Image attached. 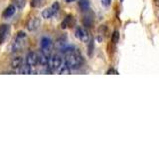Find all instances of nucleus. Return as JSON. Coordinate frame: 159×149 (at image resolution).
Returning a JSON list of instances; mask_svg holds the SVG:
<instances>
[{
    "mask_svg": "<svg viewBox=\"0 0 159 149\" xmlns=\"http://www.w3.org/2000/svg\"><path fill=\"white\" fill-rule=\"evenodd\" d=\"M15 11H16V8H15L14 5H9V6L4 10V12H3V17H4V18H9V17H11L12 15L15 13Z\"/></svg>",
    "mask_w": 159,
    "mask_h": 149,
    "instance_id": "nucleus-12",
    "label": "nucleus"
},
{
    "mask_svg": "<svg viewBox=\"0 0 159 149\" xmlns=\"http://www.w3.org/2000/svg\"><path fill=\"white\" fill-rule=\"evenodd\" d=\"M26 40H27L26 34H25L24 32H18L16 37H15V39H14L12 45H11V51L17 52V51H19V50H21L24 47Z\"/></svg>",
    "mask_w": 159,
    "mask_h": 149,
    "instance_id": "nucleus-2",
    "label": "nucleus"
},
{
    "mask_svg": "<svg viewBox=\"0 0 159 149\" xmlns=\"http://www.w3.org/2000/svg\"><path fill=\"white\" fill-rule=\"evenodd\" d=\"M79 6H80V8L83 10V11H87V10H89V0H80Z\"/></svg>",
    "mask_w": 159,
    "mask_h": 149,
    "instance_id": "nucleus-14",
    "label": "nucleus"
},
{
    "mask_svg": "<svg viewBox=\"0 0 159 149\" xmlns=\"http://www.w3.org/2000/svg\"><path fill=\"white\" fill-rule=\"evenodd\" d=\"M120 1H123V0H120Z\"/></svg>",
    "mask_w": 159,
    "mask_h": 149,
    "instance_id": "nucleus-24",
    "label": "nucleus"
},
{
    "mask_svg": "<svg viewBox=\"0 0 159 149\" xmlns=\"http://www.w3.org/2000/svg\"><path fill=\"white\" fill-rule=\"evenodd\" d=\"M16 4L18 5V7H23V5H24V0H17Z\"/></svg>",
    "mask_w": 159,
    "mask_h": 149,
    "instance_id": "nucleus-20",
    "label": "nucleus"
},
{
    "mask_svg": "<svg viewBox=\"0 0 159 149\" xmlns=\"http://www.w3.org/2000/svg\"><path fill=\"white\" fill-rule=\"evenodd\" d=\"M26 64L29 67H36L39 64V56L34 52H30L26 57Z\"/></svg>",
    "mask_w": 159,
    "mask_h": 149,
    "instance_id": "nucleus-7",
    "label": "nucleus"
},
{
    "mask_svg": "<svg viewBox=\"0 0 159 149\" xmlns=\"http://www.w3.org/2000/svg\"><path fill=\"white\" fill-rule=\"evenodd\" d=\"M58 72L60 74H70V72H71V69L69 68V66L66 63H63L62 66L60 67V69L58 70Z\"/></svg>",
    "mask_w": 159,
    "mask_h": 149,
    "instance_id": "nucleus-16",
    "label": "nucleus"
},
{
    "mask_svg": "<svg viewBox=\"0 0 159 149\" xmlns=\"http://www.w3.org/2000/svg\"><path fill=\"white\" fill-rule=\"evenodd\" d=\"M40 26V19L37 17H33L28 21L27 23V29L29 31H36Z\"/></svg>",
    "mask_w": 159,
    "mask_h": 149,
    "instance_id": "nucleus-9",
    "label": "nucleus"
},
{
    "mask_svg": "<svg viewBox=\"0 0 159 149\" xmlns=\"http://www.w3.org/2000/svg\"><path fill=\"white\" fill-rule=\"evenodd\" d=\"M65 53V63H66L70 69H78L82 66L83 64V57L75 48H67L64 50Z\"/></svg>",
    "mask_w": 159,
    "mask_h": 149,
    "instance_id": "nucleus-1",
    "label": "nucleus"
},
{
    "mask_svg": "<svg viewBox=\"0 0 159 149\" xmlns=\"http://www.w3.org/2000/svg\"><path fill=\"white\" fill-rule=\"evenodd\" d=\"M75 35H76V37L80 40V41H82L84 43H87L89 41V34L87 30L83 27H78L76 29V33H75Z\"/></svg>",
    "mask_w": 159,
    "mask_h": 149,
    "instance_id": "nucleus-6",
    "label": "nucleus"
},
{
    "mask_svg": "<svg viewBox=\"0 0 159 149\" xmlns=\"http://www.w3.org/2000/svg\"><path fill=\"white\" fill-rule=\"evenodd\" d=\"M118 39H119V33H118V31H114L113 34H112V36H111V42L113 44H116L118 42Z\"/></svg>",
    "mask_w": 159,
    "mask_h": 149,
    "instance_id": "nucleus-17",
    "label": "nucleus"
},
{
    "mask_svg": "<svg viewBox=\"0 0 159 149\" xmlns=\"http://www.w3.org/2000/svg\"><path fill=\"white\" fill-rule=\"evenodd\" d=\"M17 73H19V74H31V67H29L26 64L25 66H22L19 69H17Z\"/></svg>",
    "mask_w": 159,
    "mask_h": 149,
    "instance_id": "nucleus-15",
    "label": "nucleus"
},
{
    "mask_svg": "<svg viewBox=\"0 0 159 149\" xmlns=\"http://www.w3.org/2000/svg\"><path fill=\"white\" fill-rule=\"evenodd\" d=\"M102 3L103 6L107 7V6H109V5H111V0H102Z\"/></svg>",
    "mask_w": 159,
    "mask_h": 149,
    "instance_id": "nucleus-19",
    "label": "nucleus"
},
{
    "mask_svg": "<svg viewBox=\"0 0 159 149\" xmlns=\"http://www.w3.org/2000/svg\"><path fill=\"white\" fill-rule=\"evenodd\" d=\"M30 3H31V6L32 7L37 8V7H39L40 5L42 4V0H31V1H30Z\"/></svg>",
    "mask_w": 159,
    "mask_h": 149,
    "instance_id": "nucleus-18",
    "label": "nucleus"
},
{
    "mask_svg": "<svg viewBox=\"0 0 159 149\" xmlns=\"http://www.w3.org/2000/svg\"><path fill=\"white\" fill-rule=\"evenodd\" d=\"M23 66V59L21 57H16L12 60V63H11V67L14 70H17L20 67Z\"/></svg>",
    "mask_w": 159,
    "mask_h": 149,
    "instance_id": "nucleus-11",
    "label": "nucleus"
},
{
    "mask_svg": "<svg viewBox=\"0 0 159 149\" xmlns=\"http://www.w3.org/2000/svg\"><path fill=\"white\" fill-rule=\"evenodd\" d=\"M66 1L70 3V2H73V1H75V0H66Z\"/></svg>",
    "mask_w": 159,
    "mask_h": 149,
    "instance_id": "nucleus-23",
    "label": "nucleus"
},
{
    "mask_svg": "<svg viewBox=\"0 0 159 149\" xmlns=\"http://www.w3.org/2000/svg\"><path fill=\"white\" fill-rule=\"evenodd\" d=\"M10 32V26L7 24L0 25V45L5 42V40L8 37V34Z\"/></svg>",
    "mask_w": 159,
    "mask_h": 149,
    "instance_id": "nucleus-8",
    "label": "nucleus"
},
{
    "mask_svg": "<svg viewBox=\"0 0 159 149\" xmlns=\"http://www.w3.org/2000/svg\"><path fill=\"white\" fill-rule=\"evenodd\" d=\"M83 23H84V25L86 27H91L92 25H93V17L92 16V15H86V16L84 17V19H83Z\"/></svg>",
    "mask_w": 159,
    "mask_h": 149,
    "instance_id": "nucleus-13",
    "label": "nucleus"
},
{
    "mask_svg": "<svg viewBox=\"0 0 159 149\" xmlns=\"http://www.w3.org/2000/svg\"><path fill=\"white\" fill-rule=\"evenodd\" d=\"M155 1V4H157V7H159V0H154Z\"/></svg>",
    "mask_w": 159,
    "mask_h": 149,
    "instance_id": "nucleus-22",
    "label": "nucleus"
},
{
    "mask_svg": "<svg viewBox=\"0 0 159 149\" xmlns=\"http://www.w3.org/2000/svg\"><path fill=\"white\" fill-rule=\"evenodd\" d=\"M59 9H60V4L58 2H54L51 5V6L46 8L42 12V17L44 19H50V18H52L53 16H55V15L58 13Z\"/></svg>",
    "mask_w": 159,
    "mask_h": 149,
    "instance_id": "nucleus-4",
    "label": "nucleus"
},
{
    "mask_svg": "<svg viewBox=\"0 0 159 149\" xmlns=\"http://www.w3.org/2000/svg\"><path fill=\"white\" fill-rule=\"evenodd\" d=\"M63 64V60L62 58L59 56V55H52L49 59V63H48V68L50 69L51 72H55L58 71L60 69V67L62 66Z\"/></svg>",
    "mask_w": 159,
    "mask_h": 149,
    "instance_id": "nucleus-3",
    "label": "nucleus"
},
{
    "mask_svg": "<svg viewBox=\"0 0 159 149\" xmlns=\"http://www.w3.org/2000/svg\"><path fill=\"white\" fill-rule=\"evenodd\" d=\"M40 46H41L42 53L47 55V56H51V49H52V40L49 37H43L40 42Z\"/></svg>",
    "mask_w": 159,
    "mask_h": 149,
    "instance_id": "nucleus-5",
    "label": "nucleus"
},
{
    "mask_svg": "<svg viewBox=\"0 0 159 149\" xmlns=\"http://www.w3.org/2000/svg\"><path fill=\"white\" fill-rule=\"evenodd\" d=\"M111 73H113V74H117V72H116V71H114V70H112V69L108 70V71H107V74H111Z\"/></svg>",
    "mask_w": 159,
    "mask_h": 149,
    "instance_id": "nucleus-21",
    "label": "nucleus"
},
{
    "mask_svg": "<svg viewBox=\"0 0 159 149\" xmlns=\"http://www.w3.org/2000/svg\"><path fill=\"white\" fill-rule=\"evenodd\" d=\"M75 22L74 20V17L72 16V15H68V16L65 17V19L63 20V22L61 24V26L63 29H66V28H69V27H72L73 24Z\"/></svg>",
    "mask_w": 159,
    "mask_h": 149,
    "instance_id": "nucleus-10",
    "label": "nucleus"
}]
</instances>
